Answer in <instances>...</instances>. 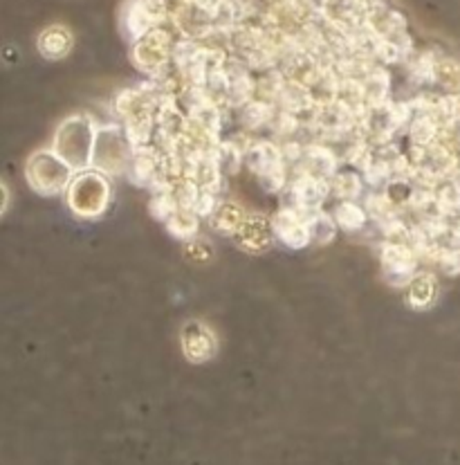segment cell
Returning a JSON list of instances; mask_svg holds the SVG:
<instances>
[{
  "instance_id": "obj_26",
  "label": "cell",
  "mask_w": 460,
  "mask_h": 465,
  "mask_svg": "<svg viewBox=\"0 0 460 465\" xmlns=\"http://www.w3.org/2000/svg\"><path fill=\"white\" fill-rule=\"evenodd\" d=\"M436 84H440L447 94H460V61L454 56L438 54L436 59Z\"/></svg>"
},
{
  "instance_id": "obj_31",
  "label": "cell",
  "mask_w": 460,
  "mask_h": 465,
  "mask_svg": "<svg viewBox=\"0 0 460 465\" xmlns=\"http://www.w3.org/2000/svg\"><path fill=\"white\" fill-rule=\"evenodd\" d=\"M184 254H187L191 261H196V263H207V261L213 256V248H211L210 241L196 236V239H191L184 243Z\"/></svg>"
},
{
  "instance_id": "obj_8",
  "label": "cell",
  "mask_w": 460,
  "mask_h": 465,
  "mask_svg": "<svg viewBox=\"0 0 460 465\" xmlns=\"http://www.w3.org/2000/svg\"><path fill=\"white\" fill-rule=\"evenodd\" d=\"M180 346L189 362L207 364L218 355V335L205 322L189 320L180 331Z\"/></svg>"
},
{
  "instance_id": "obj_19",
  "label": "cell",
  "mask_w": 460,
  "mask_h": 465,
  "mask_svg": "<svg viewBox=\"0 0 460 465\" xmlns=\"http://www.w3.org/2000/svg\"><path fill=\"white\" fill-rule=\"evenodd\" d=\"M333 216H335L337 225H339V230L348 232V234L367 230V225L371 223L367 207L357 201H339L335 205Z\"/></svg>"
},
{
  "instance_id": "obj_4",
  "label": "cell",
  "mask_w": 460,
  "mask_h": 465,
  "mask_svg": "<svg viewBox=\"0 0 460 465\" xmlns=\"http://www.w3.org/2000/svg\"><path fill=\"white\" fill-rule=\"evenodd\" d=\"M245 167L256 175L260 189L268 193H281L290 183V167L277 142H254L245 153Z\"/></svg>"
},
{
  "instance_id": "obj_33",
  "label": "cell",
  "mask_w": 460,
  "mask_h": 465,
  "mask_svg": "<svg viewBox=\"0 0 460 465\" xmlns=\"http://www.w3.org/2000/svg\"><path fill=\"white\" fill-rule=\"evenodd\" d=\"M3 193H5V205H3V212H7V207H9V187H7V184H3Z\"/></svg>"
},
{
  "instance_id": "obj_17",
  "label": "cell",
  "mask_w": 460,
  "mask_h": 465,
  "mask_svg": "<svg viewBox=\"0 0 460 465\" xmlns=\"http://www.w3.org/2000/svg\"><path fill=\"white\" fill-rule=\"evenodd\" d=\"M364 27L371 30L377 39H382V36L393 35V32L409 30V23H406L405 14L402 12L388 7V5H379V7L368 9V16H367V23H364Z\"/></svg>"
},
{
  "instance_id": "obj_12",
  "label": "cell",
  "mask_w": 460,
  "mask_h": 465,
  "mask_svg": "<svg viewBox=\"0 0 460 465\" xmlns=\"http://www.w3.org/2000/svg\"><path fill=\"white\" fill-rule=\"evenodd\" d=\"M272 230L279 243L290 250H303L312 243L310 223H306L297 212L286 210V207H279V212H274Z\"/></svg>"
},
{
  "instance_id": "obj_3",
  "label": "cell",
  "mask_w": 460,
  "mask_h": 465,
  "mask_svg": "<svg viewBox=\"0 0 460 465\" xmlns=\"http://www.w3.org/2000/svg\"><path fill=\"white\" fill-rule=\"evenodd\" d=\"M74 171L54 149H39L25 163V180L39 196L52 198L68 192Z\"/></svg>"
},
{
  "instance_id": "obj_6",
  "label": "cell",
  "mask_w": 460,
  "mask_h": 465,
  "mask_svg": "<svg viewBox=\"0 0 460 465\" xmlns=\"http://www.w3.org/2000/svg\"><path fill=\"white\" fill-rule=\"evenodd\" d=\"M132 153H135V146L128 140L124 126L103 124L97 131L90 169H97L106 175H126Z\"/></svg>"
},
{
  "instance_id": "obj_24",
  "label": "cell",
  "mask_w": 460,
  "mask_h": 465,
  "mask_svg": "<svg viewBox=\"0 0 460 465\" xmlns=\"http://www.w3.org/2000/svg\"><path fill=\"white\" fill-rule=\"evenodd\" d=\"M164 227L169 230L171 236H175L178 241H191L196 239L198 232H201V216L193 210H182L178 207V212L169 218V223H164Z\"/></svg>"
},
{
  "instance_id": "obj_16",
  "label": "cell",
  "mask_w": 460,
  "mask_h": 465,
  "mask_svg": "<svg viewBox=\"0 0 460 465\" xmlns=\"http://www.w3.org/2000/svg\"><path fill=\"white\" fill-rule=\"evenodd\" d=\"M74 36L65 25H50L39 35L36 47L39 54L47 61H61L73 52Z\"/></svg>"
},
{
  "instance_id": "obj_21",
  "label": "cell",
  "mask_w": 460,
  "mask_h": 465,
  "mask_svg": "<svg viewBox=\"0 0 460 465\" xmlns=\"http://www.w3.org/2000/svg\"><path fill=\"white\" fill-rule=\"evenodd\" d=\"M364 175L357 169L353 171H337L330 180V189H333V196L337 201H359L364 198Z\"/></svg>"
},
{
  "instance_id": "obj_23",
  "label": "cell",
  "mask_w": 460,
  "mask_h": 465,
  "mask_svg": "<svg viewBox=\"0 0 460 465\" xmlns=\"http://www.w3.org/2000/svg\"><path fill=\"white\" fill-rule=\"evenodd\" d=\"M406 131H409L411 144L426 146V144H434V142H438L440 133H443V124H440V122L436 120L431 113H416L414 120H411V124Z\"/></svg>"
},
{
  "instance_id": "obj_22",
  "label": "cell",
  "mask_w": 460,
  "mask_h": 465,
  "mask_svg": "<svg viewBox=\"0 0 460 465\" xmlns=\"http://www.w3.org/2000/svg\"><path fill=\"white\" fill-rule=\"evenodd\" d=\"M277 113V106L274 104L263 102V99H251L248 106L240 108V124H243V131H265L272 124V117Z\"/></svg>"
},
{
  "instance_id": "obj_13",
  "label": "cell",
  "mask_w": 460,
  "mask_h": 465,
  "mask_svg": "<svg viewBox=\"0 0 460 465\" xmlns=\"http://www.w3.org/2000/svg\"><path fill=\"white\" fill-rule=\"evenodd\" d=\"M341 167V155L335 149H330L324 142H310L306 146V155L299 169L308 175H315L321 180H333V175Z\"/></svg>"
},
{
  "instance_id": "obj_15",
  "label": "cell",
  "mask_w": 460,
  "mask_h": 465,
  "mask_svg": "<svg viewBox=\"0 0 460 465\" xmlns=\"http://www.w3.org/2000/svg\"><path fill=\"white\" fill-rule=\"evenodd\" d=\"M391 88L393 79L388 74L387 65L379 64L377 68H373L367 77L362 79V102L367 106V111L371 108H379L384 104L391 102Z\"/></svg>"
},
{
  "instance_id": "obj_18",
  "label": "cell",
  "mask_w": 460,
  "mask_h": 465,
  "mask_svg": "<svg viewBox=\"0 0 460 465\" xmlns=\"http://www.w3.org/2000/svg\"><path fill=\"white\" fill-rule=\"evenodd\" d=\"M248 216L250 212L243 205L234 201H222L216 213L210 218L211 230H216L222 236H234L243 227V223L248 221Z\"/></svg>"
},
{
  "instance_id": "obj_14",
  "label": "cell",
  "mask_w": 460,
  "mask_h": 465,
  "mask_svg": "<svg viewBox=\"0 0 460 465\" xmlns=\"http://www.w3.org/2000/svg\"><path fill=\"white\" fill-rule=\"evenodd\" d=\"M440 292L438 277L429 270H422L409 282V286L405 288V303L411 311H429L436 303Z\"/></svg>"
},
{
  "instance_id": "obj_7",
  "label": "cell",
  "mask_w": 460,
  "mask_h": 465,
  "mask_svg": "<svg viewBox=\"0 0 460 465\" xmlns=\"http://www.w3.org/2000/svg\"><path fill=\"white\" fill-rule=\"evenodd\" d=\"M379 265H382V279L391 288L405 291L411 279L418 274L420 259L411 250L409 243H393L382 241L379 243Z\"/></svg>"
},
{
  "instance_id": "obj_5",
  "label": "cell",
  "mask_w": 460,
  "mask_h": 465,
  "mask_svg": "<svg viewBox=\"0 0 460 465\" xmlns=\"http://www.w3.org/2000/svg\"><path fill=\"white\" fill-rule=\"evenodd\" d=\"M175 41H180V36L175 35V30L169 23L155 27V30H151L149 35H144L140 41L131 45L132 64L149 79L160 77L162 70L173 61Z\"/></svg>"
},
{
  "instance_id": "obj_32",
  "label": "cell",
  "mask_w": 460,
  "mask_h": 465,
  "mask_svg": "<svg viewBox=\"0 0 460 465\" xmlns=\"http://www.w3.org/2000/svg\"><path fill=\"white\" fill-rule=\"evenodd\" d=\"M220 193L210 192V189H201V196H198L196 203V213L201 218H211L218 207H220Z\"/></svg>"
},
{
  "instance_id": "obj_11",
  "label": "cell",
  "mask_w": 460,
  "mask_h": 465,
  "mask_svg": "<svg viewBox=\"0 0 460 465\" xmlns=\"http://www.w3.org/2000/svg\"><path fill=\"white\" fill-rule=\"evenodd\" d=\"M227 82H230V90H227V108H236L240 111L248 106L251 99H256V79L251 77V68L239 56H230L225 64Z\"/></svg>"
},
{
  "instance_id": "obj_1",
  "label": "cell",
  "mask_w": 460,
  "mask_h": 465,
  "mask_svg": "<svg viewBox=\"0 0 460 465\" xmlns=\"http://www.w3.org/2000/svg\"><path fill=\"white\" fill-rule=\"evenodd\" d=\"M97 122L88 113H77L61 122L52 140V149L65 160L74 171L90 169L93 164L94 140H97Z\"/></svg>"
},
{
  "instance_id": "obj_28",
  "label": "cell",
  "mask_w": 460,
  "mask_h": 465,
  "mask_svg": "<svg viewBox=\"0 0 460 465\" xmlns=\"http://www.w3.org/2000/svg\"><path fill=\"white\" fill-rule=\"evenodd\" d=\"M310 232H312V243L317 245H330L337 239V232H339V225H337L333 212L321 210L315 218L310 221Z\"/></svg>"
},
{
  "instance_id": "obj_9",
  "label": "cell",
  "mask_w": 460,
  "mask_h": 465,
  "mask_svg": "<svg viewBox=\"0 0 460 465\" xmlns=\"http://www.w3.org/2000/svg\"><path fill=\"white\" fill-rule=\"evenodd\" d=\"M231 239H234L236 248L243 250L245 254L260 256L269 252V248H272L274 241H277L272 230V218L259 212L250 213L248 221L243 223V227H240Z\"/></svg>"
},
{
  "instance_id": "obj_30",
  "label": "cell",
  "mask_w": 460,
  "mask_h": 465,
  "mask_svg": "<svg viewBox=\"0 0 460 465\" xmlns=\"http://www.w3.org/2000/svg\"><path fill=\"white\" fill-rule=\"evenodd\" d=\"M149 212L155 221L169 223V218L178 212V201L173 198V192L167 193H153L149 203Z\"/></svg>"
},
{
  "instance_id": "obj_10",
  "label": "cell",
  "mask_w": 460,
  "mask_h": 465,
  "mask_svg": "<svg viewBox=\"0 0 460 465\" xmlns=\"http://www.w3.org/2000/svg\"><path fill=\"white\" fill-rule=\"evenodd\" d=\"M164 153L155 144L137 146L132 153L131 163H128L126 178L128 183L135 187L151 189L160 178H164Z\"/></svg>"
},
{
  "instance_id": "obj_2",
  "label": "cell",
  "mask_w": 460,
  "mask_h": 465,
  "mask_svg": "<svg viewBox=\"0 0 460 465\" xmlns=\"http://www.w3.org/2000/svg\"><path fill=\"white\" fill-rule=\"evenodd\" d=\"M111 175L102 173L97 169L77 171L68 192H65L70 212L77 218H82V221H97V218H102L108 212V205H111Z\"/></svg>"
},
{
  "instance_id": "obj_29",
  "label": "cell",
  "mask_w": 460,
  "mask_h": 465,
  "mask_svg": "<svg viewBox=\"0 0 460 465\" xmlns=\"http://www.w3.org/2000/svg\"><path fill=\"white\" fill-rule=\"evenodd\" d=\"M362 175H364V183H367L373 192H384V189L388 187V183L393 180L391 167H388L384 160H379L377 155H376V160H373V163L362 171Z\"/></svg>"
},
{
  "instance_id": "obj_20",
  "label": "cell",
  "mask_w": 460,
  "mask_h": 465,
  "mask_svg": "<svg viewBox=\"0 0 460 465\" xmlns=\"http://www.w3.org/2000/svg\"><path fill=\"white\" fill-rule=\"evenodd\" d=\"M436 59H438V52L436 50H416L414 54H411V59L405 64L411 84H436Z\"/></svg>"
},
{
  "instance_id": "obj_27",
  "label": "cell",
  "mask_w": 460,
  "mask_h": 465,
  "mask_svg": "<svg viewBox=\"0 0 460 465\" xmlns=\"http://www.w3.org/2000/svg\"><path fill=\"white\" fill-rule=\"evenodd\" d=\"M216 163L222 175L230 178V175L239 173L240 167H245V151L239 149L234 140H222L216 151Z\"/></svg>"
},
{
  "instance_id": "obj_25",
  "label": "cell",
  "mask_w": 460,
  "mask_h": 465,
  "mask_svg": "<svg viewBox=\"0 0 460 465\" xmlns=\"http://www.w3.org/2000/svg\"><path fill=\"white\" fill-rule=\"evenodd\" d=\"M288 77L279 68L268 70V73L260 74L256 79V99H263V102L274 104L277 106L279 99H281L283 90H286Z\"/></svg>"
}]
</instances>
